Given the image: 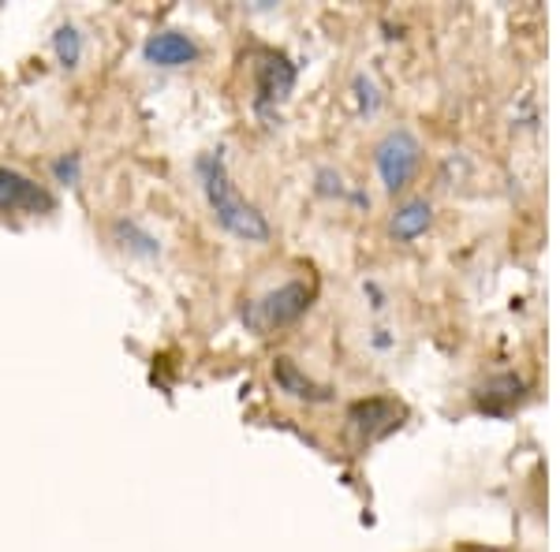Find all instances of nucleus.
<instances>
[{
    "label": "nucleus",
    "mask_w": 560,
    "mask_h": 552,
    "mask_svg": "<svg viewBox=\"0 0 560 552\" xmlns=\"http://www.w3.org/2000/svg\"><path fill=\"white\" fill-rule=\"evenodd\" d=\"M198 184H202V191H206L213 221L221 224L224 232L240 235V239H247V243H266L269 235H273V228H269V221L261 216L258 205H250L247 198L240 195V187L232 184L221 150L198 157Z\"/></svg>",
    "instance_id": "f257e3e1"
},
{
    "label": "nucleus",
    "mask_w": 560,
    "mask_h": 552,
    "mask_svg": "<svg viewBox=\"0 0 560 552\" xmlns=\"http://www.w3.org/2000/svg\"><path fill=\"white\" fill-rule=\"evenodd\" d=\"M314 295H318V284L314 280H288V284L273 287V292L258 295L247 303V310H243V321H247V329L255 332H273V329H284V325L300 321L306 310H311Z\"/></svg>",
    "instance_id": "f03ea898"
},
{
    "label": "nucleus",
    "mask_w": 560,
    "mask_h": 552,
    "mask_svg": "<svg viewBox=\"0 0 560 552\" xmlns=\"http://www.w3.org/2000/svg\"><path fill=\"white\" fill-rule=\"evenodd\" d=\"M419 168V142L411 131H388L377 146V172H382L388 191H400L408 187V179Z\"/></svg>",
    "instance_id": "7ed1b4c3"
},
{
    "label": "nucleus",
    "mask_w": 560,
    "mask_h": 552,
    "mask_svg": "<svg viewBox=\"0 0 560 552\" xmlns=\"http://www.w3.org/2000/svg\"><path fill=\"white\" fill-rule=\"evenodd\" d=\"M57 198L38 179L23 176L20 168L0 165V213H49Z\"/></svg>",
    "instance_id": "20e7f679"
},
{
    "label": "nucleus",
    "mask_w": 560,
    "mask_h": 552,
    "mask_svg": "<svg viewBox=\"0 0 560 552\" xmlns=\"http://www.w3.org/2000/svg\"><path fill=\"white\" fill-rule=\"evenodd\" d=\"M400 403L385 400V396H374V400H359L351 403L348 411V425L351 433L359 437V445H370V441L385 437V433H393L396 425H400Z\"/></svg>",
    "instance_id": "39448f33"
},
{
    "label": "nucleus",
    "mask_w": 560,
    "mask_h": 552,
    "mask_svg": "<svg viewBox=\"0 0 560 552\" xmlns=\"http://www.w3.org/2000/svg\"><path fill=\"white\" fill-rule=\"evenodd\" d=\"M198 57V45L179 31H158L147 38V60L150 64L161 68H179V64H191Z\"/></svg>",
    "instance_id": "423d86ee"
},
{
    "label": "nucleus",
    "mask_w": 560,
    "mask_h": 552,
    "mask_svg": "<svg viewBox=\"0 0 560 552\" xmlns=\"http://www.w3.org/2000/svg\"><path fill=\"white\" fill-rule=\"evenodd\" d=\"M273 381L280 392H288V396H295V400H306V403H325V400H332V392L325 385L318 381H311V377L303 374L300 366H295L288 355H280L273 362Z\"/></svg>",
    "instance_id": "0eeeda50"
},
{
    "label": "nucleus",
    "mask_w": 560,
    "mask_h": 552,
    "mask_svg": "<svg viewBox=\"0 0 560 552\" xmlns=\"http://www.w3.org/2000/svg\"><path fill=\"white\" fill-rule=\"evenodd\" d=\"M295 86V68L284 57H266L258 64V102H277Z\"/></svg>",
    "instance_id": "6e6552de"
},
{
    "label": "nucleus",
    "mask_w": 560,
    "mask_h": 552,
    "mask_svg": "<svg viewBox=\"0 0 560 552\" xmlns=\"http://www.w3.org/2000/svg\"><path fill=\"white\" fill-rule=\"evenodd\" d=\"M427 228H430V205L427 202H404L393 216V232L400 235V239H415V235H422Z\"/></svg>",
    "instance_id": "1a4fd4ad"
},
{
    "label": "nucleus",
    "mask_w": 560,
    "mask_h": 552,
    "mask_svg": "<svg viewBox=\"0 0 560 552\" xmlns=\"http://www.w3.org/2000/svg\"><path fill=\"white\" fill-rule=\"evenodd\" d=\"M57 45H60V57H65L68 64H71V60H75V52H79V42H75V38H65V31H60Z\"/></svg>",
    "instance_id": "9d476101"
}]
</instances>
